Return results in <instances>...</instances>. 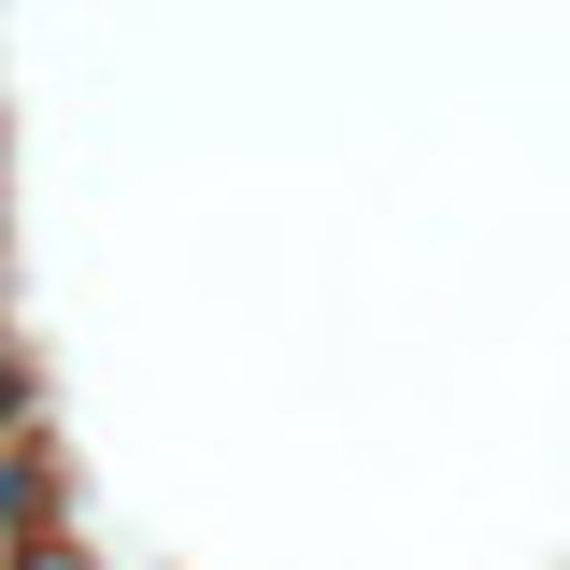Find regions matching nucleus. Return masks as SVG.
<instances>
[{"instance_id":"1","label":"nucleus","mask_w":570,"mask_h":570,"mask_svg":"<svg viewBox=\"0 0 570 570\" xmlns=\"http://www.w3.org/2000/svg\"><path fill=\"white\" fill-rule=\"evenodd\" d=\"M71 528V471H58V428H0V570L29 542Z\"/></svg>"}]
</instances>
